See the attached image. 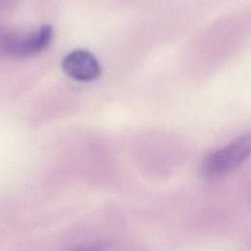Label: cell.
Instances as JSON below:
<instances>
[{"label":"cell","mask_w":251,"mask_h":251,"mask_svg":"<svg viewBox=\"0 0 251 251\" xmlns=\"http://www.w3.org/2000/svg\"><path fill=\"white\" fill-rule=\"evenodd\" d=\"M63 70L78 81H91L99 77L101 68L97 59L88 51L75 50L63 60Z\"/></svg>","instance_id":"3"},{"label":"cell","mask_w":251,"mask_h":251,"mask_svg":"<svg viewBox=\"0 0 251 251\" xmlns=\"http://www.w3.org/2000/svg\"><path fill=\"white\" fill-rule=\"evenodd\" d=\"M53 28L51 25H42L28 33H2L0 34V50L16 57H28L44 50L51 42Z\"/></svg>","instance_id":"2"},{"label":"cell","mask_w":251,"mask_h":251,"mask_svg":"<svg viewBox=\"0 0 251 251\" xmlns=\"http://www.w3.org/2000/svg\"><path fill=\"white\" fill-rule=\"evenodd\" d=\"M251 156V133L242 135L229 144L210 153L201 165L205 176L217 177L238 166Z\"/></svg>","instance_id":"1"}]
</instances>
